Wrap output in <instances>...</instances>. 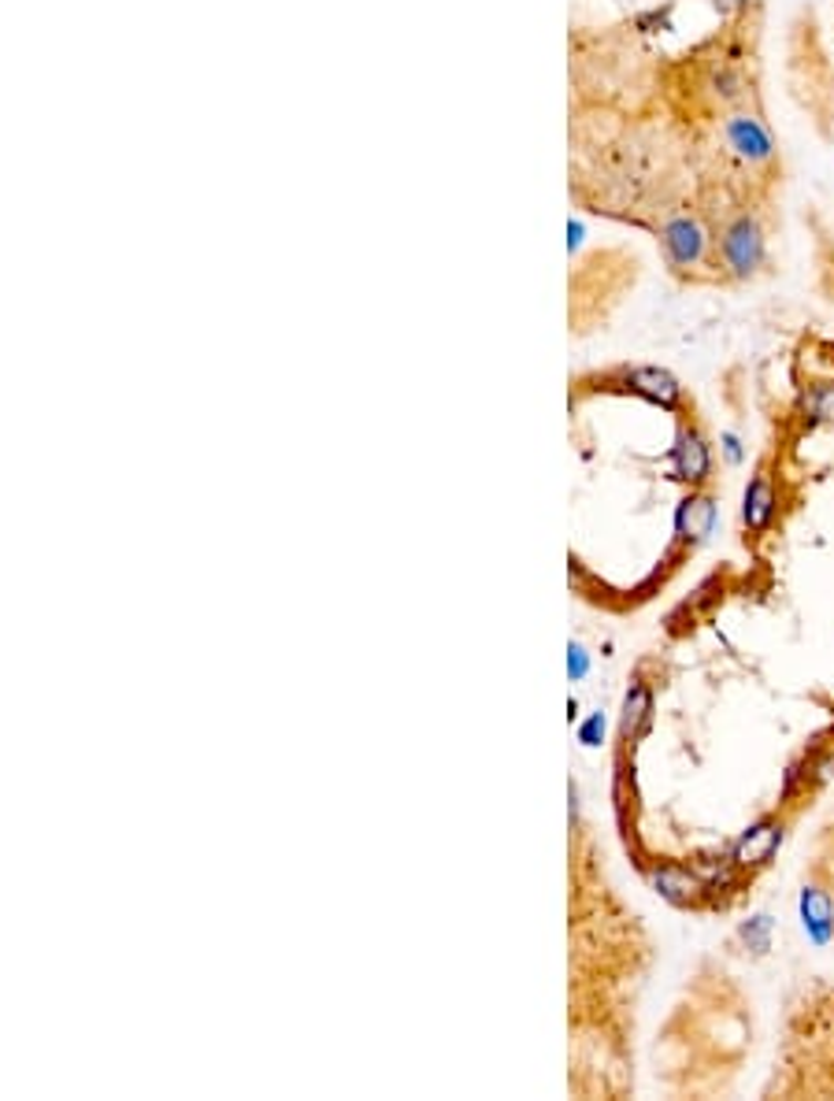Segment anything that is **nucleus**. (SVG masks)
<instances>
[{
    "instance_id": "f257e3e1",
    "label": "nucleus",
    "mask_w": 834,
    "mask_h": 1101,
    "mask_svg": "<svg viewBox=\"0 0 834 1101\" xmlns=\"http://www.w3.org/2000/svg\"><path fill=\"white\" fill-rule=\"evenodd\" d=\"M720 257L734 279H749V274L760 271V263H764V230H760V224L749 216V211L734 216L731 224L723 227Z\"/></svg>"
},
{
    "instance_id": "f03ea898",
    "label": "nucleus",
    "mask_w": 834,
    "mask_h": 1101,
    "mask_svg": "<svg viewBox=\"0 0 834 1101\" xmlns=\"http://www.w3.org/2000/svg\"><path fill=\"white\" fill-rule=\"evenodd\" d=\"M723 137H727L731 153H734L742 164H749V167H764V164H772L775 142H772V131H768L760 115H753V112H734V115H727Z\"/></svg>"
},
{
    "instance_id": "7ed1b4c3",
    "label": "nucleus",
    "mask_w": 834,
    "mask_h": 1101,
    "mask_svg": "<svg viewBox=\"0 0 834 1101\" xmlns=\"http://www.w3.org/2000/svg\"><path fill=\"white\" fill-rule=\"evenodd\" d=\"M660 241L675 268H698L705 252H709V235H705V227L694 216H671L660 227Z\"/></svg>"
},
{
    "instance_id": "20e7f679",
    "label": "nucleus",
    "mask_w": 834,
    "mask_h": 1101,
    "mask_svg": "<svg viewBox=\"0 0 834 1101\" xmlns=\"http://www.w3.org/2000/svg\"><path fill=\"white\" fill-rule=\"evenodd\" d=\"M671 464H675V475L686 482H705L712 471V453H709V442L701 438L698 430H682L679 434V446L671 453Z\"/></svg>"
},
{
    "instance_id": "39448f33",
    "label": "nucleus",
    "mask_w": 834,
    "mask_h": 1101,
    "mask_svg": "<svg viewBox=\"0 0 834 1101\" xmlns=\"http://www.w3.org/2000/svg\"><path fill=\"white\" fill-rule=\"evenodd\" d=\"M801 924H805V935L816 942V946H827L834 938V908L831 897L820 891V886H805L801 891Z\"/></svg>"
},
{
    "instance_id": "423d86ee",
    "label": "nucleus",
    "mask_w": 834,
    "mask_h": 1101,
    "mask_svg": "<svg viewBox=\"0 0 834 1101\" xmlns=\"http://www.w3.org/2000/svg\"><path fill=\"white\" fill-rule=\"evenodd\" d=\"M712 523H716V505L712 497L705 494H690L675 516V531H679L682 542H701V538L712 534Z\"/></svg>"
},
{
    "instance_id": "0eeeda50",
    "label": "nucleus",
    "mask_w": 834,
    "mask_h": 1101,
    "mask_svg": "<svg viewBox=\"0 0 834 1101\" xmlns=\"http://www.w3.org/2000/svg\"><path fill=\"white\" fill-rule=\"evenodd\" d=\"M779 842H783V828H779V823H760V828H753L734 845V864H742V868L768 864L772 853L779 850Z\"/></svg>"
},
{
    "instance_id": "6e6552de",
    "label": "nucleus",
    "mask_w": 834,
    "mask_h": 1101,
    "mask_svg": "<svg viewBox=\"0 0 834 1101\" xmlns=\"http://www.w3.org/2000/svg\"><path fill=\"white\" fill-rule=\"evenodd\" d=\"M627 386L660 408L679 405V383H675L668 372H660V367H638V372L627 375Z\"/></svg>"
},
{
    "instance_id": "1a4fd4ad",
    "label": "nucleus",
    "mask_w": 834,
    "mask_h": 1101,
    "mask_svg": "<svg viewBox=\"0 0 834 1101\" xmlns=\"http://www.w3.org/2000/svg\"><path fill=\"white\" fill-rule=\"evenodd\" d=\"M742 520L749 531H768L775 520V490H772V482H768V475H757L753 482H749V490H746V505H742Z\"/></svg>"
},
{
    "instance_id": "9d476101",
    "label": "nucleus",
    "mask_w": 834,
    "mask_h": 1101,
    "mask_svg": "<svg viewBox=\"0 0 834 1101\" xmlns=\"http://www.w3.org/2000/svg\"><path fill=\"white\" fill-rule=\"evenodd\" d=\"M657 886H660L664 897H671V902H679V905L698 897V883H694L690 872H682V868H660Z\"/></svg>"
},
{
    "instance_id": "9b49d317",
    "label": "nucleus",
    "mask_w": 834,
    "mask_h": 1101,
    "mask_svg": "<svg viewBox=\"0 0 834 1101\" xmlns=\"http://www.w3.org/2000/svg\"><path fill=\"white\" fill-rule=\"evenodd\" d=\"M649 724V690L646 686H635L627 694V713H623V730L627 735H638L642 727Z\"/></svg>"
}]
</instances>
